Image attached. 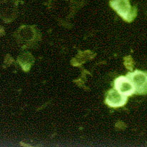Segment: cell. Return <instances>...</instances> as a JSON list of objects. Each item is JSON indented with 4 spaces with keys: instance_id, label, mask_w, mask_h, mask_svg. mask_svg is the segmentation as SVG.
Here are the masks:
<instances>
[{
    "instance_id": "4",
    "label": "cell",
    "mask_w": 147,
    "mask_h": 147,
    "mask_svg": "<svg viewBox=\"0 0 147 147\" xmlns=\"http://www.w3.org/2000/svg\"><path fill=\"white\" fill-rule=\"evenodd\" d=\"M127 101V96L121 94L117 89H110L106 98V103L111 107H120L125 105Z\"/></svg>"
},
{
    "instance_id": "2",
    "label": "cell",
    "mask_w": 147,
    "mask_h": 147,
    "mask_svg": "<svg viewBox=\"0 0 147 147\" xmlns=\"http://www.w3.org/2000/svg\"><path fill=\"white\" fill-rule=\"evenodd\" d=\"M126 76L131 82L138 94H144L147 92V74L136 70L134 72H129Z\"/></svg>"
},
{
    "instance_id": "3",
    "label": "cell",
    "mask_w": 147,
    "mask_h": 147,
    "mask_svg": "<svg viewBox=\"0 0 147 147\" xmlns=\"http://www.w3.org/2000/svg\"><path fill=\"white\" fill-rule=\"evenodd\" d=\"M114 88L119 93L129 96L136 93V89L127 76H119L114 81Z\"/></svg>"
},
{
    "instance_id": "1",
    "label": "cell",
    "mask_w": 147,
    "mask_h": 147,
    "mask_svg": "<svg viewBox=\"0 0 147 147\" xmlns=\"http://www.w3.org/2000/svg\"><path fill=\"white\" fill-rule=\"evenodd\" d=\"M110 5L127 22H131L136 16V9L131 8L129 0H111Z\"/></svg>"
}]
</instances>
